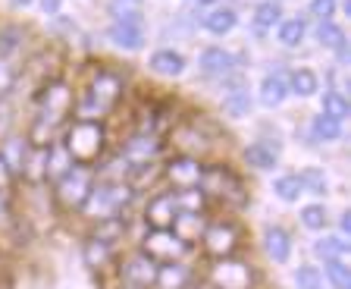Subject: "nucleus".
<instances>
[{
	"instance_id": "obj_1",
	"label": "nucleus",
	"mask_w": 351,
	"mask_h": 289,
	"mask_svg": "<svg viewBox=\"0 0 351 289\" xmlns=\"http://www.w3.org/2000/svg\"><path fill=\"white\" fill-rule=\"evenodd\" d=\"M123 95H125L123 73H117V69H110V67H95L88 73V79L82 82V89L75 91L73 119H95V123H104L110 113H117Z\"/></svg>"
},
{
	"instance_id": "obj_2",
	"label": "nucleus",
	"mask_w": 351,
	"mask_h": 289,
	"mask_svg": "<svg viewBox=\"0 0 351 289\" xmlns=\"http://www.w3.org/2000/svg\"><path fill=\"white\" fill-rule=\"evenodd\" d=\"M197 189L204 192L207 205H223L229 211H241L251 201V192L239 170H232L229 163H204L201 183Z\"/></svg>"
},
{
	"instance_id": "obj_3",
	"label": "nucleus",
	"mask_w": 351,
	"mask_h": 289,
	"mask_svg": "<svg viewBox=\"0 0 351 289\" xmlns=\"http://www.w3.org/2000/svg\"><path fill=\"white\" fill-rule=\"evenodd\" d=\"M217 139L219 129L207 113H189L169 126V145L176 148V154H189L197 161H204L207 154L217 151Z\"/></svg>"
},
{
	"instance_id": "obj_4",
	"label": "nucleus",
	"mask_w": 351,
	"mask_h": 289,
	"mask_svg": "<svg viewBox=\"0 0 351 289\" xmlns=\"http://www.w3.org/2000/svg\"><path fill=\"white\" fill-rule=\"evenodd\" d=\"M60 141H63L66 151L73 154V161L85 163V167H95V163L110 151L107 126H104V123H95V119H69L63 126Z\"/></svg>"
},
{
	"instance_id": "obj_5",
	"label": "nucleus",
	"mask_w": 351,
	"mask_h": 289,
	"mask_svg": "<svg viewBox=\"0 0 351 289\" xmlns=\"http://www.w3.org/2000/svg\"><path fill=\"white\" fill-rule=\"evenodd\" d=\"M135 198L138 195L132 192L125 179H95V189H91V195H88V201L82 205L79 214L88 223H101V220H110V217L129 214Z\"/></svg>"
},
{
	"instance_id": "obj_6",
	"label": "nucleus",
	"mask_w": 351,
	"mask_h": 289,
	"mask_svg": "<svg viewBox=\"0 0 351 289\" xmlns=\"http://www.w3.org/2000/svg\"><path fill=\"white\" fill-rule=\"evenodd\" d=\"M197 280L207 289H254L257 286V267L241 255L229 258H210L207 270Z\"/></svg>"
},
{
	"instance_id": "obj_7",
	"label": "nucleus",
	"mask_w": 351,
	"mask_h": 289,
	"mask_svg": "<svg viewBox=\"0 0 351 289\" xmlns=\"http://www.w3.org/2000/svg\"><path fill=\"white\" fill-rule=\"evenodd\" d=\"M95 179L97 176H95L91 167H85V163H73V167L51 185L53 205H57L63 214H73V211L79 214L82 205H85L88 195H91V189H95Z\"/></svg>"
},
{
	"instance_id": "obj_8",
	"label": "nucleus",
	"mask_w": 351,
	"mask_h": 289,
	"mask_svg": "<svg viewBox=\"0 0 351 289\" xmlns=\"http://www.w3.org/2000/svg\"><path fill=\"white\" fill-rule=\"evenodd\" d=\"M197 245L207 258H229V255H239V248L245 245V230L235 217H210Z\"/></svg>"
},
{
	"instance_id": "obj_9",
	"label": "nucleus",
	"mask_w": 351,
	"mask_h": 289,
	"mask_svg": "<svg viewBox=\"0 0 351 289\" xmlns=\"http://www.w3.org/2000/svg\"><path fill=\"white\" fill-rule=\"evenodd\" d=\"M73 107H75V89L60 76V79L47 82L44 89H38L35 95V113L53 119L60 126H66L73 119Z\"/></svg>"
},
{
	"instance_id": "obj_10",
	"label": "nucleus",
	"mask_w": 351,
	"mask_h": 289,
	"mask_svg": "<svg viewBox=\"0 0 351 289\" xmlns=\"http://www.w3.org/2000/svg\"><path fill=\"white\" fill-rule=\"evenodd\" d=\"M138 248L154 261V264H169V261H185L191 258V245H185L173 230H147L141 236Z\"/></svg>"
},
{
	"instance_id": "obj_11",
	"label": "nucleus",
	"mask_w": 351,
	"mask_h": 289,
	"mask_svg": "<svg viewBox=\"0 0 351 289\" xmlns=\"http://www.w3.org/2000/svg\"><path fill=\"white\" fill-rule=\"evenodd\" d=\"M119 154L125 157V163H147V161H160L163 154V135L151 132V129H132L119 145Z\"/></svg>"
},
{
	"instance_id": "obj_12",
	"label": "nucleus",
	"mask_w": 351,
	"mask_h": 289,
	"mask_svg": "<svg viewBox=\"0 0 351 289\" xmlns=\"http://www.w3.org/2000/svg\"><path fill=\"white\" fill-rule=\"evenodd\" d=\"M154 277H157V264H154L141 248H132V252H125L117 258V280L154 289Z\"/></svg>"
},
{
	"instance_id": "obj_13",
	"label": "nucleus",
	"mask_w": 351,
	"mask_h": 289,
	"mask_svg": "<svg viewBox=\"0 0 351 289\" xmlns=\"http://www.w3.org/2000/svg\"><path fill=\"white\" fill-rule=\"evenodd\" d=\"M204 173V161L189 154H173L169 161H163V183H169V189H197Z\"/></svg>"
},
{
	"instance_id": "obj_14",
	"label": "nucleus",
	"mask_w": 351,
	"mask_h": 289,
	"mask_svg": "<svg viewBox=\"0 0 351 289\" xmlns=\"http://www.w3.org/2000/svg\"><path fill=\"white\" fill-rule=\"evenodd\" d=\"M176 217H179V208H176L173 192H154L141 208V223L147 230H169Z\"/></svg>"
},
{
	"instance_id": "obj_15",
	"label": "nucleus",
	"mask_w": 351,
	"mask_h": 289,
	"mask_svg": "<svg viewBox=\"0 0 351 289\" xmlns=\"http://www.w3.org/2000/svg\"><path fill=\"white\" fill-rule=\"evenodd\" d=\"M197 69L207 76V79H232L235 69H239V57H235L232 51H226V47H204L201 51V57H197Z\"/></svg>"
},
{
	"instance_id": "obj_16",
	"label": "nucleus",
	"mask_w": 351,
	"mask_h": 289,
	"mask_svg": "<svg viewBox=\"0 0 351 289\" xmlns=\"http://www.w3.org/2000/svg\"><path fill=\"white\" fill-rule=\"evenodd\" d=\"M197 280V270L191 261H169V264H157V277H154V289H185Z\"/></svg>"
},
{
	"instance_id": "obj_17",
	"label": "nucleus",
	"mask_w": 351,
	"mask_h": 289,
	"mask_svg": "<svg viewBox=\"0 0 351 289\" xmlns=\"http://www.w3.org/2000/svg\"><path fill=\"white\" fill-rule=\"evenodd\" d=\"M241 161L248 163L251 170H261V173H270L279 167V141H267V139H257L251 145H245L241 151Z\"/></svg>"
},
{
	"instance_id": "obj_18",
	"label": "nucleus",
	"mask_w": 351,
	"mask_h": 289,
	"mask_svg": "<svg viewBox=\"0 0 351 289\" xmlns=\"http://www.w3.org/2000/svg\"><path fill=\"white\" fill-rule=\"evenodd\" d=\"M261 242L273 264H285V261L292 258V233L285 230V227H279V223H267L263 227Z\"/></svg>"
},
{
	"instance_id": "obj_19",
	"label": "nucleus",
	"mask_w": 351,
	"mask_h": 289,
	"mask_svg": "<svg viewBox=\"0 0 351 289\" xmlns=\"http://www.w3.org/2000/svg\"><path fill=\"white\" fill-rule=\"evenodd\" d=\"M82 258H85V264L91 267L95 274H104L107 267L117 264L119 248L110 242H101V239H95V236H85V242H82Z\"/></svg>"
},
{
	"instance_id": "obj_20",
	"label": "nucleus",
	"mask_w": 351,
	"mask_h": 289,
	"mask_svg": "<svg viewBox=\"0 0 351 289\" xmlns=\"http://www.w3.org/2000/svg\"><path fill=\"white\" fill-rule=\"evenodd\" d=\"M29 154H32V145L25 141L22 132H10L7 139H0V161L16 173V179H22V170H25Z\"/></svg>"
},
{
	"instance_id": "obj_21",
	"label": "nucleus",
	"mask_w": 351,
	"mask_h": 289,
	"mask_svg": "<svg viewBox=\"0 0 351 289\" xmlns=\"http://www.w3.org/2000/svg\"><path fill=\"white\" fill-rule=\"evenodd\" d=\"M207 220H210V214H207V211H179V217L173 220V227H169V230L182 239L185 245H191V248H195L197 239H201V233H204V227H207Z\"/></svg>"
},
{
	"instance_id": "obj_22",
	"label": "nucleus",
	"mask_w": 351,
	"mask_h": 289,
	"mask_svg": "<svg viewBox=\"0 0 351 289\" xmlns=\"http://www.w3.org/2000/svg\"><path fill=\"white\" fill-rule=\"evenodd\" d=\"M163 179V161H147V163H129L125 170V183L135 195L138 192H147L154 185Z\"/></svg>"
},
{
	"instance_id": "obj_23",
	"label": "nucleus",
	"mask_w": 351,
	"mask_h": 289,
	"mask_svg": "<svg viewBox=\"0 0 351 289\" xmlns=\"http://www.w3.org/2000/svg\"><path fill=\"white\" fill-rule=\"evenodd\" d=\"M73 163L75 161H73V154L66 151L63 141H60V139L51 141V145L44 148V183L53 185L66 170H69V167H73Z\"/></svg>"
},
{
	"instance_id": "obj_24",
	"label": "nucleus",
	"mask_w": 351,
	"mask_h": 289,
	"mask_svg": "<svg viewBox=\"0 0 351 289\" xmlns=\"http://www.w3.org/2000/svg\"><path fill=\"white\" fill-rule=\"evenodd\" d=\"M285 97H289V73L276 67L261 79V104L263 107H279Z\"/></svg>"
},
{
	"instance_id": "obj_25",
	"label": "nucleus",
	"mask_w": 351,
	"mask_h": 289,
	"mask_svg": "<svg viewBox=\"0 0 351 289\" xmlns=\"http://www.w3.org/2000/svg\"><path fill=\"white\" fill-rule=\"evenodd\" d=\"M107 38H110V45H113V47L129 51V54L141 51V47H145V41H147L145 25H125V23H113V25H110Z\"/></svg>"
},
{
	"instance_id": "obj_26",
	"label": "nucleus",
	"mask_w": 351,
	"mask_h": 289,
	"mask_svg": "<svg viewBox=\"0 0 351 289\" xmlns=\"http://www.w3.org/2000/svg\"><path fill=\"white\" fill-rule=\"evenodd\" d=\"M147 67H151V73H157V76H167V79H179V76L185 73V57H182L179 51H173V47H160V51L151 54Z\"/></svg>"
},
{
	"instance_id": "obj_27",
	"label": "nucleus",
	"mask_w": 351,
	"mask_h": 289,
	"mask_svg": "<svg viewBox=\"0 0 351 289\" xmlns=\"http://www.w3.org/2000/svg\"><path fill=\"white\" fill-rule=\"evenodd\" d=\"M125 233H129V217L123 214V217H110V220L91 223L88 236H95V239H101V242H110V245H117V248H123Z\"/></svg>"
},
{
	"instance_id": "obj_28",
	"label": "nucleus",
	"mask_w": 351,
	"mask_h": 289,
	"mask_svg": "<svg viewBox=\"0 0 351 289\" xmlns=\"http://www.w3.org/2000/svg\"><path fill=\"white\" fill-rule=\"evenodd\" d=\"M251 107H254V101H251V91L245 89V85H235V89H229L226 95H223V113H226L229 119L251 117Z\"/></svg>"
},
{
	"instance_id": "obj_29",
	"label": "nucleus",
	"mask_w": 351,
	"mask_h": 289,
	"mask_svg": "<svg viewBox=\"0 0 351 289\" xmlns=\"http://www.w3.org/2000/svg\"><path fill=\"white\" fill-rule=\"evenodd\" d=\"M282 23V7H279V0H261L251 13V25H254L257 35H267L273 32V25Z\"/></svg>"
},
{
	"instance_id": "obj_30",
	"label": "nucleus",
	"mask_w": 351,
	"mask_h": 289,
	"mask_svg": "<svg viewBox=\"0 0 351 289\" xmlns=\"http://www.w3.org/2000/svg\"><path fill=\"white\" fill-rule=\"evenodd\" d=\"M201 25H204L210 35H217V38H223V35H229V32L239 25V13H235L232 7H213L210 13L201 19Z\"/></svg>"
},
{
	"instance_id": "obj_31",
	"label": "nucleus",
	"mask_w": 351,
	"mask_h": 289,
	"mask_svg": "<svg viewBox=\"0 0 351 289\" xmlns=\"http://www.w3.org/2000/svg\"><path fill=\"white\" fill-rule=\"evenodd\" d=\"M320 91V76L314 69L298 67L289 73V95H298V97H314Z\"/></svg>"
},
{
	"instance_id": "obj_32",
	"label": "nucleus",
	"mask_w": 351,
	"mask_h": 289,
	"mask_svg": "<svg viewBox=\"0 0 351 289\" xmlns=\"http://www.w3.org/2000/svg\"><path fill=\"white\" fill-rule=\"evenodd\" d=\"M107 13L113 16V23L125 25H141V13H145V0H110Z\"/></svg>"
},
{
	"instance_id": "obj_33",
	"label": "nucleus",
	"mask_w": 351,
	"mask_h": 289,
	"mask_svg": "<svg viewBox=\"0 0 351 289\" xmlns=\"http://www.w3.org/2000/svg\"><path fill=\"white\" fill-rule=\"evenodd\" d=\"M307 35V19L304 16H289L282 23L276 25V38L282 47H298Z\"/></svg>"
},
{
	"instance_id": "obj_34",
	"label": "nucleus",
	"mask_w": 351,
	"mask_h": 289,
	"mask_svg": "<svg viewBox=\"0 0 351 289\" xmlns=\"http://www.w3.org/2000/svg\"><path fill=\"white\" fill-rule=\"evenodd\" d=\"M25 35L29 32L22 25H3L0 29V60H16L25 47Z\"/></svg>"
},
{
	"instance_id": "obj_35",
	"label": "nucleus",
	"mask_w": 351,
	"mask_h": 289,
	"mask_svg": "<svg viewBox=\"0 0 351 289\" xmlns=\"http://www.w3.org/2000/svg\"><path fill=\"white\" fill-rule=\"evenodd\" d=\"M314 255L326 264V261H345L348 258V242L345 236H320L314 242Z\"/></svg>"
},
{
	"instance_id": "obj_36",
	"label": "nucleus",
	"mask_w": 351,
	"mask_h": 289,
	"mask_svg": "<svg viewBox=\"0 0 351 289\" xmlns=\"http://www.w3.org/2000/svg\"><path fill=\"white\" fill-rule=\"evenodd\" d=\"M311 139H314V145L342 139V123L332 119V117H326V113H317V117L311 119Z\"/></svg>"
},
{
	"instance_id": "obj_37",
	"label": "nucleus",
	"mask_w": 351,
	"mask_h": 289,
	"mask_svg": "<svg viewBox=\"0 0 351 289\" xmlns=\"http://www.w3.org/2000/svg\"><path fill=\"white\" fill-rule=\"evenodd\" d=\"M320 113H326V117H332V119H339V123H345V119L351 117L348 97H345L339 89H329L326 95H323V111H320Z\"/></svg>"
},
{
	"instance_id": "obj_38",
	"label": "nucleus",
	"mask_w": 351,
	"mask_h": 289,
	"mask_svg": "<svg viewBox=\"0 0 351 289\" xmlns=\"http://www.w3.org/2000/svg\"><path fill=\"white\" fill-rule=\"evenodd\" d=\"M298 183H301V192H307V195H326V189H329L326 173L320 167H304L298 173Z\"/></svg>"
},
{
	"instance_id": "obj_39",
	"label": "nucleus",
	"mask_w": 351,
	"mask_h": 289,
	"mask_svg": "<svg viewBox=\"0 0 351 289\" xmlns=\"http://www.w3.org/2000/svg\"><path fill=\"white\" fill-rule=\"evenodd\" d=\"M273 192H276L279 201H285V205H295V201L301 198V183H298V173H285V176H276V183H273Z\"/></svg>"
},
{
	"instance_id": "obj_40",
	"label": "nucleus",
	"mask_w": 351,
	"mask_h": 289,
	"mask_svg": "<svg viewBox=\"0 0 351 289\" xmlns=\"http://www.w3.org/2000/svg\"><path fill=\"white\" fill-rule=\"evenodd\" d=\"M169 192H173L176 208L179 211H207L210 208L201 189H169Z\"/></svg>"
},
{
	"instance_id": "obj_41",
	"label": "nucleus",
	"mask_w": 351,
	"mask_h": 289,
	"mask_svg": "<svg viewBox=\"0 0 351 289\" xmlns=\"http://www.w3.org/2000/svg\"><path fill=\"white\" fill-rule=\"evenodd\" d=\"M323 277L332 283V289H351L348 261H326V264H323Z\"/></svg>"
},
{
	"instance_id": "obj_42",
	"label": "nucleus",
	"mask_w": 351,
	"mask_h": 289,
	"mask_svg": "<svg viewBox=\"0 0 351 289\" xmlns=\"http://www.w3.org/2000/svg\"><path fill=\"white\" fill-rule=\"evenodd\" d=\"M326 220H329V214H326V208H323L320 201H317V205H304V208H301V227H307V230L323 233V230H326Z\"/></svg>"
},
{
	"instance_id": "obj_43",
	"label": "nucleus",
	"mask_w": 351,
	"mask_h": 289,
	"mask_svg": "<svg viewBox=\"0 0 351 289\" xmlns=\"http://www.w3.org/2000/svg\"><path fill=\"white\" fill-rule=\"evenodd\" d=\"M292 277L298 289H323V274H320V267H314V264H298Z\"/></svg>"
},
{
	"instance_id": "obj_44",
	"label": "nucleus",
	"mask_w": 351,
	"mask_h": 289,
	"mask_svg": "<svg viewBox=\"0 0 351 289\" xmlns=\"http://www.w3.org/2000/svg\"><path fill=\"white\" fill-rule=\"evenodd\" d=\"M317 41H320L323 47H329V51H336V47L345 41V32L339 29L332 19H326V23L317 25Z\"/></svg>"
},
{
	"instance_id": "obj_45",
	"label": "nucleus",
	"mask_w": 351,
	"mask_h": 289,
	"mask_svg": "<svg viewBox=\"0 0 351 289\" xmlns=\"http://www.w3.org/2000/svg\"><path fill=\"white\" fill-rule=\"evenodd\" d=\"M16 79H19V69L13 67V60H0V101L16 89Z\"/></svg>"
},
{
	"instance_id": "obj_46",
	"label": "nucleus",
	"mask_w": 351,
	"mask_h": 289,
	"mask_svg": "<svg viewBox=\"0 0 351 289\" xmlns=\"http://www.w3.org/2000/svg\"><path fill=\"white\" fill-rule=\"evenodd\" d=\"M332 13H336V0H311V16H317L320 23L332 19Z\"/></svg>"
},
{
	"instance_id": "obj_47",
	"label": "nucleus",
	"mask_w": 351,
	"mask_h": 289,
	"mask_svg": "<svg viewBox=\"0 0 351 289\" xmlns=\"http://www.w3.org/2000/svg\"><path fill=\"white\" fill-rule=\"evenodd\" d=\"M38 3H41V10H44L47 16H57L60 7H63V0H38Z\"/></svg>"
},
{
	"instance_id": "obj_48",
	"label": "nucleus",
	"mask_w": 351,
	"mask_h": 289,
	"mask_svg": "<svg viewBox=\"0 0 351 289\" xmlns=\"http://www.w3.org/2000/svg\"><path fill=\"white\" fill-rule=\"evenodd\" d=\"M339 230H342V236H351V214H348V211L339 217Z\"/></svg>"
},
{
	"instance_id": "obj_49",
	"label": "nucleus",
	"mask_w": 351,
	"mask_h": 289,
	"mask_svg": "<svg viewBox=\"0 0 351 289\" xmlns=\"http://www.w3.org/2000/svg\"><path fill=\"white\" fill-rule=\"evenodd\" d=\"M336 60L339 63H348V41H342V45L336 47Z\"/></svg>"
},
{
	"instance_id": "obj_50",
	"label": "nucleus",
	"mask_w": 351,
	"mask_h": 289,
	"mask_svg": "<svg viewBox=\"0 0 351 289\" xmlns=\"http://www.w3.org/2000/svg\"><path fill=\"white\" fill-rule=\"evenodd\" d=\"M117 289H145V286H135V283H123V280H117Z\"/></svg>"
},
{
	"instance_id": "obj_51",
	"label": "nucleus",
	"mask_w": 351,
	"mask_h": 289,
	"mask_svg": "<svg viewBox=\"0 0 351 289\" xmlns=\"http://www.w3.org/2000/svg\"><path fill=\"white\" fill-rule=\"evenodd\" d=\"M197 7H217V0H195Z\"/></svg>"
},
{
	"instance_id": "obj_52",
	"label": "nucleus",
	"mask_w": 351,
	"mask_h": 289,
	"mask_svg": "<svg viewBox=\"0 0 351 289\" xmlns=\"http://www.w3.org/2000/svg\"><path fill=\"white\" fill-rule=\"evenodd\" d=\"M13 7H29V3H35V0H10Z\"/></svg>"
},
{
	"instance_id": "obj_53",
	"label": "nucleus",
	"mask_w": 351,
	"mask_h": 289,
	"mask_svg": "<svg viewBox=\"0 0 351 289\" xmlns=\"http://www.w3.org/2000/svg\"><path fill=\"white\" fill-rule=\"evenodd\" d=\"M185 289H207V286H204V283H201V280H195V283H191V286H185Z\"/></svg>"
}]
</instances>
